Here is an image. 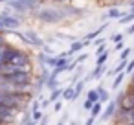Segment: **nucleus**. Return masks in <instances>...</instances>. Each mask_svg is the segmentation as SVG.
<instances>
[{"label":"nucleus","mask_w":134,"mask_h":125,"mask_svg":"<svg viewBox=\"0 0 134 125\" xmlns=\"http://www.w3.org/2000/svg\"><path fill=\"white\" fill-rule=\"evenodd\" d=\"M96 90H97V94H99V103H103V105H105V103H108V101H110L108 92H107L101 85H97V86H96Z\"/></svg>","instance_id":"obj_10"},{"label":"nucleus","mask_w":134,"mask_h":125,"mask_svg":"<svg viewBox=\"0 0 134 125\" xmlns=\"http://www.w3.org/2000/svg\"><path fill=\"white\" fill-rule=\"evenodd\" d=\"M63 94H64V88H53V90H52V94H50V101H52V103H55L59 97H63Z\"/></svg>","instance_id":"obj_14"},{"label":"nucleus","mask_w":134,"mask_h":125,"mask_svg":"<svg viewBox=\"0 0 134 125\" xmlns=\"http://www.w3.org/2000/svg\"><path fill=\"white\" fill-rule=\"evenodd\" d=\"M129 8H130V11H134V0L130 2V6H129Z\"/></svg>","instance_id":"obj_35"},{"label":"nucleus","mask_w":134,"mask_h":125,"mask_svg":"<svg viewBox=\"0 0 134 125\" xmlns=\"http://www.w3.org/2000/svg\"><path fill=\"white\" fill-rule=\"evenodd\" d=\"M103 74H107V64H105V66H96V68H94V72H92L90 75L83 77V79H85V81L88 83V81H92V79H99V77H101Z\"/></svg>","instance_id":"obj_9"},{"label":"nucleus","mask_w":134,"mask_h":125,"mask_svg":"<svg viewBox=\"0 0 134 125\" xmlns=\"http://www.w3.org/2000/svg\"><path fill=\"white\" fill-rule=\"evenodd\" d=\"M42 0H11L8 2V8L15 13H33L41 9Z\"/></svg>","instance_id":"obj_3"},{"label":"nucleus","mask_w":134,"mask_h":125,"mask_svg":"<svg viewBox=\"0 0 134 125\" xmlns=\"http://www.w3.org/2000/svg\"><path fill=\"white\" fill-rule=\"evenodd\" d=\"M125 74H134V59L129 61V64H127V68H125Z\"/></svg>","instance_id":"obj_25"},{"label":"nucleus","mask_w":134,"mask_h":125,"mask_svg":"<svg viewBox=\"0 0 134 125\" xmlns=\"http://www.w3.org/2000/svg\"><path fill=\"white\" fill-rule=\"evenodd\" d=\"M108 50L105 52V53H101V55H97V59H96V66H105L107 64V61H108Z\"/></svg>","instance_id":"obj_15"},{"label":"nucleus","mask_w":134,"mask_h":125,"mask_svg":"<svg viewBox=\"0 0 134 125\" xmlns=\"http://www.w3.org/2000/svg\"><path fill=\"white\" fill-rule=\"evenodd\" d=\"M50 103H52V101H50V97H48V99H42V101H41V108L44 110V108H46V107H48Z\"/></svg>","instance_id":"obj_31"},{"label":"nucleus","mask_w":134,"mask_h":125,"mask_svg":"<svg viewBox=\"0 0 134 125\" xmlns=\"http://www.w3.org/2000/svg\"><path fill=\"white\" fill-rule=\"evenodd\" d=\"M30 99H31V94L28 90H0V103L8 105L17 112L26 108Z\"/></svg>","instance_id":"obj_1"},{"label":"nucleus","mask_w":134,"mask_h":125,"mask_svg":"<svg viewBox=\"0 0 134 125\" xmlns=\"http://www.w3.org/2000/svg\"><path fill=\"white\" fill-rule=\"evenodd\" d=\"M125 13H121L118 8H112V9H108L107 11V15H105V19H116V20H119L121 17H123Z\"/></svg>","instance_id":"obj_11"},{"label":"nucleus","mask_w":134,"mask_h":125,"mask_svg":"<svg viewBox=\"0 0 134 125\" xmlns=\"http://www.w3.org/2000/svg\"><path fill=\"white\" fill-rule=\"evenodd\" d=\"M107 52V44H99L97 48H96V55H101V53H105Z\"/></svg>","instance_id":"obj_26"},{"label":"nucleus","mask_w":134,"mask_h":125,"mask_svg":"<svg viewBox=\"0 0 134 125\" xmlns=\"http://www.w3.org/2000/svg\"><path fill=\"white\" fill-rule=\"evenodd\" d=\"M50 75H52V72H50L48 68H42V72L35 75V81H33V90H35V92L44 90V88H46V85H48V81H50Z\"/></svg>","instance_id":"obj_5"},{"label":"nucleus","mask_w":134,"mask_h":125,"mask_svg":"<svg viewBox=\"0 0 134 125\" xmlns=\"http://www.w3.org/2000/svg\"><path fill=\"white\" fill-rule=\"evenodd\" d=\"M94 105H96V103H94V101H90V99H85V101H83V108H85V110H92V108H94Z\"/></svg>","instance_id":"obj_24"},{"label":"nucleus","mask_w":134,"mask_h":125,"mask_svg":"<svg viewBox=\"0 0 134 125\" xmlns=\"http://www.w3.org/2000/svg\"><path fill=\"white\" fill-rule=\"evenodd\" d=\"M74 94H75V88H74L72 85H68V86L64 88V94H63V99H66V101H74Z\"/></svg>","instance_id":"obj_12"},{"label":"nucleus","mask_w":134,"mask_h":125,"mask_svg":"<svg viewBox=\"0 0 134 125\" xmlns=\"http://www.w3.org/2000/svg\"><path fill=\"white\" fill-rule=\"evenodd\" d=\"M130 83H134V74H132V79H130Z\"/></svg>","instance_id":"obj_37"},{"label":"nucleus","mask_w":134,"mask_h":125,"mask_svg":"<svg viewBox=\"0 0 134 125\" xmlns=\"http://www.w3.org/2000/svg\"><path fill=\"white\" fill-rule=\"evenodd\" d=\"M119 24H130V22H134V11H129V13H125L119 20H118Z\"/></svg>","instance_id":"obj_18"},{"label":"nucleus","mask_w":134,"mask_h":125,"mask_svg":"<svg viewBox=\"0 0 134 125\" xmlns=\"http://www.w3.org/2000/svg\"><path fill=\"white\" fill-rule=\"evenodd\" d=\"M125 125H134V123H125Z\"/></svg>","instance_id":"obj_38"},{"label":"nucleus","mask_w":134,"mask_h":125,"mask_svg":"<svg viewBox=\"0 0 134 125\" xmlns=\"http://www.w3.org/2000/svg\"><path fill=\"white\" fill-rule=\"evenodd\" d=\"M125 35H134V22H132V24L125 30Z\"/></svg>","instance_id":"obj_30"},{"label":"nucleus","mask_w":134,"mask_h":125,"mask_svg":"<svg viewBox=\"0 0 134 125\" xmlns=\"http://www.w3.org/2000/svg\"><path fill=\"white\" fill-rule=\"evenodd\" d=\"M15 116H17V110L9 108L4 103H0V123L2 125H11L15 121Z\"/></svg>","instance_id":"obj_6"},{"label":"nucleus","mask_w":134,"mask_h":125,"mask_svg":"<svg viewBox=\"0 0 134 125\" xmlns=\"http://www.w3.org/2000/svg\"><path fill=\"white\" fill-rule=\"evenodd\" d=\"M86 59H88V55H85V53H83V55H79V57L75 59V63H77V64H83Z\"/></svg>","instance_id":"obj_27"},{"label":"nucleus","mask_w":134,"mask_h":125,"mask_svg":"<svg viewBox=\"0 0 134 125\" xmlns=\"http://www.w3.org/2000/svg\"><path fill=\"white\" fill-rule=\"evenodd\" d=\"M86 99L97 103V101H99V94H97V90H88V92H86Z\"/></svg>","instance_id":"obj_21"},{"label":"nucleus","mask_w":134,"mask_h":125,"mask_svg":"<svg viewBox=\"0 0 134 125\" xmlns=\"http://www.w3.org/2000/svg\"><path fill=\"white\" fill-rule=\"evenodd\" d=\"M2 50H4V46L0 48V64H2Z\"/></svg>","instance_id":"obj_34"},{"label":"nucleus","mask_w":134,"mask_h":125,"mask_svg":"<svg viewBox=\"0 0 134 125\" xmlns=\"http://www.w3.org/2000/svg\"><path fill=\"white\" fill-rule=\"evenodd\" d=\"M107 26H108L107 22H105V24H101V26H99L97 30H94V31H90V33H88V35L85 37V39H88V41H94V39H96V37H97V35H99V33H101V31H103V30L107 28Z\"/></svg>","instance_id":"obj_13"},{"label":"nucleus","mask_w":134,"mask_h":125,"mask_svg":"<svg viewBox=\"0 0 134 125\" xmlns=\"http://www.w3.org/2000/svg\"><path fill=\"white\" fill-rule=\"evenodd\" d=\"M101 108H103V103H99V101H97V103L94 105V108L90 110V116H92V118H97V116L101 114Z\"/></svg>","instance_id":"obj_20"},{"label":"nucleus","mask_w":134,"mask_h":125,"mask_svg":"<svg viewBox=\"0 0 134 125\" xmlns=\"http://www.w3.org/2000/svg\"><path fill=\"white\" fill-rule=\"evenodd\" d=\"M129 92H130V94H134V83H130V85H129Z\"/></svg>","instance_id":"obj_33"},{"label":"nucleus","mask_w":134,"mask_h":125,"mask_svg":"<svg viewBox=\"0 0 134 125\" xmlns=\"http://www.w3.org/2000/svg\"><path fill=\"white\" fill-rule=\"evenodd\" d=\"M118 108H119V103H118V99H114V101H108V103H107V107H105V110L101 112V121H108L110 118H116V114H118Z\"/></svg>","instance_id":"obj_7"},{"label":"nucleus","mask_w":134,"mask_h":125,"mask_svg":"<svg viewBox=\"0 0 134 125\" xmlns=\"http://www.w3.org/2000/svg\"><path fill=\"white\" fill-rule=\"evenodd\" d=\"M125 75H127L125 72H121V74H118V75H116V79L112 81V90H118V88H119V85L123 83V79H125Z\"/></svg>","instance_id":"obj_16"},{"label":"nucleus","mask_w":134,"mask_h":125,"mask_svg":"<svg viewBox=\"0 0 134 125\" xmlns=\"http://www.w3.org/2000/svg\"><path fill=\"white\" fill-rule=\"evenodd\" d=\"M42 118H44V114H42L41 110H37V112H31V119H33V121H35L37 125H39V123L42 121Z\"/></svg>","instance_id":"obj_22"},{"label":"nucleus","mask_w":134,"mask_h":125,"mask_svg":"<svg viewBox=\"0 0 134 125\" xmlns=\"http://www.w3.org/2000/svg\"><path fill=\"white\" fill-rule=\"evenodd\" d=\"M37 19L44 24H57L66 19V13L63 8H41L37 11Z\"/></svg>","instance_id":"obj_2"},{"label":"nucleus","mask_w":134,"mask_h":125,"mask_svg":"<svg viewBox=\"0 0 134 125\" xmlns=\"http://www.w3.org/2000/svg\"><path fill=\"white\" fill-rule=\"evenodd\" d=\"M61 108H63V101H55V103H53V110H55V112H59Z\"/></svg>","instance_id":"obj_29"},{"label":"nucleus","mask_w":134,"mask_h":125,"mask_svg":"<svg viewBox=\"0 0 134 125\" xmlns=\"http://www.w3.org/2000/svg\"><path fill=\"white\" fill-rule=\"evenodd\" d=\"M22 24V20L17 15H9L8 11L0 13V33H6V31H15L19 30Z\"/></svg>","instance_id":"obj_4"},{"label":"nucleus","mask_w":134,"mask_h":125,"mask_svg":"<svg viewBox=\"0 0 134 125\" xmlns=\"http://www.w3.org/2000/svg\"><path fill=\"white\" fill-rule=\"evenodd\" d=\"M94 44H96V48H97V46H99V44H105V39H97V41H96V42H94Z\"/></svg>","instance_id":"obj_32"},{"label":"nucleus","mask_w":134,"mask_h":125,"mask_svg":"<svg viewBox=\"0 0 134 125\" xmlns=\"http://www.w3.org/2000/svg\"><path fill=\"white\" fill-rule=\"evenodd\" d=\"M37 110H41V101H33L31 105V112H37Z\"/></svg>","instance_id":"obj_28"},{"label":"nucleus","mask_w":134,"mask_h":125,"mask_svg":"<svg viewBox=\"0 0 134 125\" xmlns=\"http://www.w3.org/2000/svg\"><path fill=\"white\" fill-rule=\"evenodd\" d=\"M57 125H64V123H57Z\"/></svg>","instance_id":"obj_39"},{"label":"nucleus","mask_w":134,"mask_h":125,"mask_svg":"<svg viewBox=\"0 0 134 125\" xmlns=\"http://www.w3.org/2000/svg\"><path fill=\"white\" fill-rule=\"evenodd\" d=\"M123 35H125V33H114L110 39H112L116 44H119V42H123Z\"/></svg>","instance_id":"obj_23"},{"label":"nucleus","mask_w":134,"mask_h":125,"mask_svg":"<svg viewBox=\"0 0 134 125\" xmlns=\"http://www.w3.org/2000/svg\"><path fill=\"white\" fill-rule=\"evenodd\" d=\"M85 85H86V81H85V79H81V81H79V83H77V85L74 86V88H75V94H74V99H77V97H79V96L83 94V90H85Z\"/></svg>","instance_id":"obj_17"},{"label":"nucleus","mask_w":134,"mask_h":125,"mask_svg":"<svg viewBox=\"0 0 134 125\" xmlns=\"http://www.w3.org/2000/svg\"><path fill=\"white\" fill-rule=\"evenodd\" d=\"M70 125H79V123H77V121H72V123H70Z\"/></svg>","instance_id":"obj_36"},{"label":"nucleus","mask_w":134,"mask_h":125,"mask_svg":"<svg viewBox=\"0 0 134 125\" xmlns=\"http://www.w3.org/2000/svg\"><path fill=\"white\" fill-rule=\"evenodd\" d=\"M130 53H134V50H132L130 46H127V48L119 53V61H129V55H130Z\"/></svg>","instance_id":"obj_19"},{"label":"nucleus","mask_w":134,"mask_h":125,"mask_svg":"<svg viewBox=\"0 0 134 125\" xmlns=\"http://www.w3.org/2000/svg\"><path fill=\"white\" fill-rule=\"evenodd\" d=\"M90 44V41L88 39H83V41H74L72 44H70V48H68V53L70 55H74V53H77V52H81L85 46H88Z\"/></svg>","instance_id":"obj_8"}]
</instances>
